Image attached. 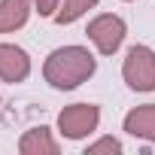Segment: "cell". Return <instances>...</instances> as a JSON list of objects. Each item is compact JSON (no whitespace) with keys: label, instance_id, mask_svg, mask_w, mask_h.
<instances>
[{"label":"cell","instance_id":"cell-3","mask_svg":"<svg viewBox=\"0 0 155 155\" xmlns=\"http://www.w3.org/2000/svg\"><path fill=\"white\" fill-rule=\"evenodd\" d=\"M88 40L94 43V49L101 55H116L128 37V25L122 15H113V12H101L88 21Z\"/></svg>","mask_w":155,"mask_h":155},{"label":"cell","instance_id":"cell-10","mask_svg":"<svg viewBox=\"0 0 155 155\" xmlns=\"http://www.w3.org/2000/svg\"><path fill=\"white\" fill-rule=\"evenodd\" d=\"M101 152H122V143L116 137H101L85 146V155H101Z\"/></svg>","mask_w":155,"mask_h":155},{"label":"cell","instance_id":"cell-12","mask_svg":"<svg viewBox=\"0 0 155 155\" xmlns=\"http://www.w3.org/2000/svg\"><path fill=\"white\" fill-rule=\"evenodd\" d=\"M125 3H131V0H125Z\"/></svg>","mask_w":155,"mask_h":155},{"label":"cell","instance_id":"cell-4","mask_svg":"<svg viewBox=\"0 0 155 155\" xmlns=\"http://www.w3.org/2000/svg\"><path fill=\"white\" fill-rule=\"evenodd\" d=\"M101 125V110L94 104H70L58 113V131L67 140H82Z\"/></svg>","mask_w":155,"mask_h":155},{"label":"cell","instance_id":"cell-8","mask_svg":"<svg viewBox=\"0 0 155 155\" xmlns=\"http://www.w3.org/2000/svg\"><path fill=\"white\" fill-rule=\"evenodd\" d=\"M34 12L31 0H0V34H12L28 25Z\"/></svg>","mask_w":155,"mask_h":155},{"label":"cell","instance_id":"cell-6","mask_svg":"<svg viewBox=\"0 0 155 155\" xmlns=\"http://www.w3.org/2000/svg\"><path fill=\"white\" fill-rule=\"evenodd\" d=\"M122 128L131 137H140V140L155 143V104H143V107H134L131 113H125Z\"/></svg>","mask_w":155,"mask_h":155},{"label":"cell","instance_id":"cell-1","mask_svg":"<svg viewBox=\"0 0 155 155\" xmlns=\"http://www.w3.org/2000/svg\"><path fill=\"white\" fill-rule=\"evenodd\" d=\"M97 70L94 55L85 46H61L55 52H49L46 64H43V76L46 82L58 91H73L79 88L85 79H91Z\"/></svg>","mask_w":155,"mask_h":155},{"label":"cell","instance_id":"cell-7","mask_svg":"<svg viewBox=\"0 0 155 155\" xmlns=\"http://www.w3.org/2000/svg\"><path fill=\"white\" fill-rule=\"evenodd\" d=\"M18 152L21 155H58L61 143L52 137V131L46 125H40V128L25 131V137L18 140Z\"/></svg>","mask_w":155,"mask_h":155},{"label":"cell","instance_id":"cell-2","mask_svg":"<svg viewBox=\"0 0 155 155\" xmlns=\"http://www.w3.org/2000/svg\"><path fill=\"white\" fill-rule=\"evenodd\" d=\"M122 79L131 91H155V49L131 46L122 61Z\"/></svg>","mask_w":155,"mask_h":155},{"label":"cell","instance_id":"cell-5","mask_svg":"<svg viewBox=\"0 0 155 155\" xmlns=\"http://www.w3.org/2000/svg\"><path fill=\"white\" fill-rule=\"evenodd\" d=\"M31 76V55L15 43H0V79L15 85Z\"/></svg>","mask_w":155,"mask_h":155},{"label":"cell","instance_id":"cell-9","mask_svg":"<svg viewBox=\"0 0 155 155\" xmlns=\"http://www.w3.org/2000/svg\"><path fill=\"white\" fill-rule=\"evenodd\" d=\"M101 0H64V6L55 12V21L58 25H73L76 18H82L88 9H94Z\"/></svg>","mask_w":155,"mask_h":155},{"label":"cell","instance_id":"cell-11","mask_svg":"<svg viewBox=\"0 0 155 155\" xmlns=\"http://www.w3.org/2000/svg\"><path fill=\"white\" fill-rule=\"evenodd\" d=\"M34 9L43 18H55V12L61 9V0H34Z\"/></svg>","mask_w":155,"mask_h":155}]
</instances>
